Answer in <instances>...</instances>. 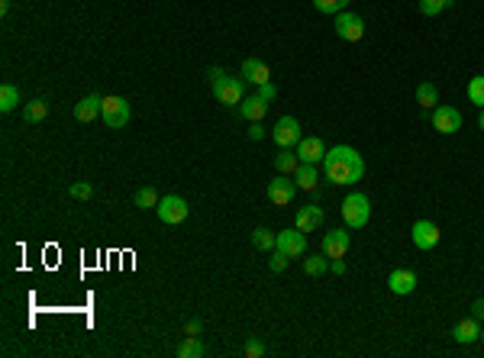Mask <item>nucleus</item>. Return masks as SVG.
Here are the masks:
<instances>
[{"label":"nucleus","instance_id":"nucleus-5","mask_svg":"<svg viewBox=\"0 0 484 358\" xmlns=\"http://www.w3.org/2000/svg\"><path fill=\"white\" fill-rule=\"evenodd\" d=\"M272 139L278 148H297V142L304 139V133H300V123H297L294 116H281L278 123H274L272 129Z\"/></svg>","mask_w":484,"mask_h":358},{"label":"nucleus","instance_id":"nucleus-30","mask_svg":"<svg viewBox=\"0 0 484 358\" xmlns=\"http://www.w3.org/2000/svg\"><path fill=\"white\" fill-rule=\"evenodd\" d=\"M158 201H162V197L155 194V188H139L136 190V207L139 210H152V207H158Z\"/></svg>","mask_w":484,"mask_h":358},{"label":"nucleus","instance_id":"nucleus-19","mask_svg":"<svg viewBox=\"0 0 484 358\" xmlns=\"http://www.w3.org/2000/svg\"><path fill=\"white\" fill-rule=\"evenodd\" d=\"M455 342H462V346H472V342H478L481 339V323L474 320V316H468V320H459L452 329Z\"/></svg>","mask_w":484,"mask_h":358},{"label":"nucleus","instance_id":"nucleus-33","mask_svg":"<svg viewBox=\"0 0 484 358\" xmlns=\"http://www.w3.org/2000/svg\"><path fill=\"white\" fill-rule=\"evenodd\" d=\"M287 262H291V255H285V252H281V249H278V252H274L272 258H268V268H272L274 274H281V271H285V268H287Z\"/></svg>","mask_w":484,"mask_h":358},{"label":"nucleus","instance_id":"nucleus-2","mask_svg":"<svg viewBox=\"0 0 484 358\" xmlns=\"http://www.w3.org/2000/svg\"><path fill=\"white\" fill-rule=\"evenodd\" d=\"M371 216V203L365 194H358V190H352V194H346V201H342V220H346L349 230H362L365 223H368Z\"/></svg>","mask_w":484,"mask_h":358},{"label":"nucleus","instance_id":"nucleus-28","mask_svg":"<svg viewBox=\"0 0 484 358\" xmlns=\"http://www.w3.org/2000/svg\"><path fill=\"white\" fill-rule=\"evenodd\" d=\"M468 100H472L478 110L484 107V74H474L472 81H468Z\"/></svg>","mask_w":484,"mask_h":358},{"label":"nucleus","instance_id":"nucleus-7","mask_svg":"<svg viewBox=\"0 0 484 358\" xmlns=\"http://www.w3.org/2000/svg\"><path fill=\"white\" fill-rule=\"evenodd\" d=\"M336 36L339 39H346V43H358L362 36H365V20L358 16V13H349V10H342L336 16Z\"/></svg>","mask_w":484,"mask_h":358},{"label":"nucleus","instance_id":"nucleus-21","mask_svg":"<svg viewBox=\"0 0 484 358\" xmlns=\"http://www.w3.org/2000/svg\"><path fill=\"white\" fill-rule=\"evenodd\" d=\"M45 116H49V100H43V97H36V100H30V104L23 107V123H43Z\"/></svg>","mask_w":484,"mask_h":358},{"label":"nucleus","instance_id":"nucleus-20","mask_svg":"<svg viewBox=\"0 0 484 358\" xmlns=\"http://www.w3.org/2000/svg\"><path fill=\"white\" fill-rule=\"evenodd\" d=\"M294 181H297V188L316 190L320 188V171H316V165H310V161H300V168L294 171Z\"/></svg>","mask_w":484,"mask_h":358},{"label":"nucleus","instance_id":"nucleus-27","mask_svg":"<svg viewBox=\"0 0 484 358\" xmlns=\"http://www.w3.org/2000/svg\"><path fill=\"white\" fill-rule=\"evenodd\" d=\"M304 271L310 274V278L327 274L329 271V258H327V255H307V258H304Z\"/></svg>","mask_w":484,"mask_h":358},{"label":"nucleus","instance_id":"nucleus-34","mask_svg":"<svg viewBox=\"0 0 484 358\" xmlns=\"http://www.w3.org/2000/svg\"><path fill=\"white\" fill-rule=\"evenodd\" d=\"M245 355H249V358H262L265 355V346L258 342V339H252V342L245 346Z\"/></svg>","mask_w":484,"mask_h":358},{"label":"nucleus","instance_id":"nucleus-24","mask_svg":"<svg viewBox=\"0 0 484 358\" xmlns=\"http://www.w3.org/2000/svg\"><path fill=\"white\" fill-rule=\"evenodd\" d=\"M16 107H20V87L3 85L0 87V113H13Z\"/></svg>","mask_w":484,"mask_h":358},{"label":"nucleus","instance_id":"nucleus-22","mask_svg":"<svg viewBox=\"0 0 484 358\" xmlns=\"http://www.w3.org/2000/svg\"><path fill=\"white\" fill-rule=\"evenodd\" d=\"M274 168H278V175H291V178H294V171L300 168V158H297V152H291V148H281V152L274 155Z\"/></svg>","mask_w":484,"mask_h":358},{"label":"nucleus","instance_id":"nucleus-1","mask_svg":"<svg viewBox=\"0 0 484 358\" xmlns=\"http://www.w3.org/2000/svg\"><path fill=\"white\" fill-rule=\"evenodd\" d=\"M323 171H327V181H333L339 188H349V184L362 181V175H365V158L358 155L352 146H333V148H327V155H323Z\"/></svg>","mask_w":484,"mask_h":358},{"label":"nucleus","instance_id":"nucleus-23","mask_svg":"<svg viewBox=\"0 0 484 358\" xmlns=\"http://www.w3.org/2000/svg\"><path fill=\"white\" fill-rule=\"evenodd\" d=\"M252 245L258 252H272V249H278V232L258 226V230H252Z\"/></svg>","mask_w":484,"mask_h":358},{"label":"nucleus","instance_id":"nucleus-16","mask_svg":"<svg viewBox=\"0 0 484 358\" xmlns=\"http://www.w3.org/2000/svg\"><path fill=\"white\" fill-rule=\"evenodd\" d=\"M323 155H327V146H323L320 136H304L297 142V158H300V161L316 165V161H323Z\"/></svg>","mask_w":484,"mask_h":358},{"label":"nucleus","instance_id":"nucleus-42","mask_svg":"<svg viewBox=\"0 0 484 358\" xmlns=\"http://www.w3.org/2000/svg\"><path fill=\"white\" fill-rule=\"evenodd\" d=\"M481 342H484V329H481Z\"/></svg>","mask_w":484,"mask_h":358},{"label":"nucleus","instance_id":"nucleus-38","mask_svg":"<svg viewBox=\"0 0 484 358\" xmlns=\"http://www.w3.org/2000/svg\"><path fill=\"white\" fill-rule=\"evenodd\" d=\"M329 268H333V274H339V278H342V274L349 271V268H346V262H342V258H333V262H329Z\"/></svg>","mask_w":484,"mask_h":358},{"label":"nucleus","instance_id":"nucleus-15","mask_svg":"<svg viewBox=\"0 0 484 358\" xmlns=\"http://www.w3.org/2000/svg\"><path fill=\"white\" fill-rule=\"evenodd\" d=\"M323 220H327V213H323V207L320 203H307V207H300L297 210V230L300 232H314L323 226Z\"/></svg>","mask_w":484,"mask_h":358},{"label":"nucleus","instance_id":"nucleus-41","mask_svg":"<svg viewBox=\"0 0 484 358\" xmlns=\"http://www.w3.org/2000/svg\"><path fill=\"white\" fill-rule=\"evenodd\" d=\"M478 126L484 129V107H481V113H478Z\"/></svg>","mask_w":484,"mask_h":358},{"label":"nucleus","instance_id":"nucleus-32","mask_svg":"<svg viewBox=\"0 0 484 358\" xmlns=\"http://www.w3.org/2000/svg\"><path fill=\"white\" fill-rule=\"evenodd\" d=\"M68 194H72L74 201H91V197H94V188H91L87 181H78V184L68 188Z\"/></svg>","mask_w":484,"mask_h":358},{"label":"nucleus","instance_id":"nucleus-18","mask_svg":"<svg viewBox=\"0 0 484 358\" xmlns=\"http://www.w3.org/2000/svg\"><path fill=\"white\" fill-rule=\"evenodd\" d=\"M236 110H239V116L245 120V123H262L265 113H268V100H262L258 94H255V97H245V100H242Z\"/></svg>","mask_w":484,"mask_h":358},{"label":"nucleus","instance_id":"nucleus-13","mask_svg":"<svg viewBox=\"0 0 484 358\" xmlns=\"http://www.w3.org/2000/svg\"><path fill=\"white\" fill-rule=\"evenodd\" d=\"M242 78H245V85L262 87L272 81V68H268L262 58H245V62H242Z\"/></svg>","mask_w":484,"mask_h":358},{"label":"nucleus","instance_id":"nucleus-36","mask_svg":"<svg viewBox=\"0 0 484 358\" xmlns=\"http://www.w3.org/2000/svg\"><path fill=\"white\" fill-rule=\"evenodd\" d=\"M249 139H252V142L265 139V126H262V123H249Z\"/></svg>","mask_w":484,"mask_h":358},{"label":"nucleus","instance_id":"nucleus-25","mask_svg":"<svg viewBox=\"0 0 484 358\" xmlns=\"http://www.w3.org/2000/svg\"><path fill=\"white\" fill-rule=\"evenodd\" d=\"M417 104H420L423 110H436V104H439V91H436V85L423 81V85L417 87Z\"/></svg>","mask_w":484,"mask_h":358},{"label":"nucleus","instance_id":"nucleus-14","mask_svg":"<svg viewBox=\"0 0 484 358\" xmlns=\"http://www.w3.org/2000/svg\"><path fill=\"white\" fill-rule=\"evenodd\" d=\"M100 110H104V97L87 94L74 104V120H78V123H94L97 116H100Z\"/></svg>","mask_w":484,"mask_h":358},{"label":"nucleus","instance_id":"nucleus-12","mask_svg":"<svg viewBox=\"0 0 484 358\" xmlns=\"http://www.w3.org/2000/svg\"><path fill=\"white\" fill-rule=\"evenodd\" d=\"M349 245H352V236H349L346 230H329L327 236H323V255H327L329 262H333V258H342V255L349 252Z\"/></svg>","mask_w":484,"mask_h":358},{"label":"nucleus","instance_id":"nucleus-11","mask_svg":"<svg viewBox=\"0 0 484 358\" xmlns=\"http://www.w3.org/2000/svg\"><path fill=\"white\" fill-rule=\"evenodd\" d=\"M278 249L285 255H291V258H300L307 252V232H300L297 226L294 230H281L278 232Z\"/></svg>","mask_w":484,"mask_h":358},{"label":"nucleus","instance_id":"nucleus-10","mask_svg":"<svg viewBox=\"0 0 484 358\" xmlns=\"http://www.w3.org/2000/svg\"><path fill=\"white\" fill-rule=\"evenodd\" d=\"M432 126L439 129L442 136H452V133H459L462 129V113L455 110V107H436L432 110Z\"/></svg>","mask_w":484,"mask_h":358},{"label":"nucleus","instance_id":"nucleus-31","mask_svg":"<svg viewBox=\"0 0 484 358\" xmlns=\"http://www.w3.org/2000/svg\"><path fill=\"white\" fill-rule=\"evenodd\" d=\"M449 3H452V0H420V13L423 16H439Z\"/></svg>","mask_w":484,"mask_h":358},{"label":"nucleus","instance_id":"nucleus-37","mask_svg":"<svg viewBox=\"0 0 484 358\" xmlns=\"http://www.w3.org/2000/svg\"><path fill=\"white\" fill-rule=\"evenodd\" d=\"M472 316H474V320H478V323H484V297H481V300H474V304H472Z\"/></svg>","mask_w":484,"mask_h":358},{"label":"nucleus","instance_id":"nucleus-6","mask_svg":"<svg viewBox=\"0 0 484 358\" xmlns=\"http://www.w3.org/2000/svg\"><path fill=\"white\" fill-rule=\"evenodd\" d=\"M100 120H104L110 129H123L129 123V104L123 100V97H104Z\"/></svg>","mask_w":484,"mask_h":358},{"label":"nucleus","instance_id":"nucleus-39","mask_svg":"<svg viewBox=\"0 0 484 358\" xmlns=\"http://www.w3.org/2000/svg\"><path fill=\"white\" fill-rule=\"evenodd\" d=\"M184 336H200V320H188V326H184Z\"/></svg>","mask_w":484,"mask_h":358},{"label":"nucleus","instance_id":"nucleus-29","mask_svg":"<svg viewBox=\"0 0 484 358\" xmlns=\"http://www.w3.org/2000/svg\"><path fill=\"white\" fill-rule=\"evenodd\" d=\"M349 3H352V0H314V7L320 13H327V16H339Z\"/></svg>","mask_w":484,"mask_h":358},{"label":"nucleus","instance_id":"nucleus-8","mask_svg":"<svg viewBox=\"0 0 484 358\" xmlns=\"http://www.w3.org/2000/svg\"><path fill=\"white\" fill-rule=\"evenodd\" d=\"M410 239H413V245H417L420 252H432V249L439 245V226H436V223H430V220L413 223Z\"/></svg>","mask_w":484,"mask_h":358},{"label":"nucleus","instance_id":"nucleus-40","mask_svg":"<svg viewBox=\"0 0 484 358\" xmlns=\"http://www.w3.org/2000/svg\"><path fill=\"white\" fill-rule=\"evenodd\" d=\"M223 78H226L223 68H210V85H217V81H223Z\"/></svg>","mask_w":484,"mask_h":358},{"label":"nucleus","instance_id":"nucleus-17","mask_svg":"<svg viewBox=\"0 0 484 358\" xmlns=\"http://www.w3.org/2000/svg\"><path fill=\"white\" fill-rule=\"evenodd\" d=\"M388 287L394 291V294H400V297L413 294V291H417V274H413L410 268H397V271L388 274Z\"/></svg>","mask_w":484,"mask_h":358},{"label":"nucleus","instance_id":"nucleus-26","mask_svg":"<svg viewBox=\"0 0 484 358\" xmlns=\"http://www.w3.org/2000/svg\"><path fill=\"white\" fill-rule=\"evenodd\" d=\"M204 352H207V348H204L200 336H184V342L178 346V358H200Z\"/></svg>","mask_w":484,"mask_h":358},{"label":"nucleus","instance_id":"nucleus-4","mask_svg":"<svg viewBox=\"0 0 484 358\" xmlns=\"http://www.w3.org/2000/svg\"><path fill=\"white\" fill-rule=\"evenodd\" d=\"M213 94H217V100L220 104H226V107H239L242 100H245V78H223V81H217L213 85Z\"/></svg>","mask_w":484,"mask_h":358},{"label":"nucleus","instance_id":"nucleus-9","mask_svg":"<svg viewBox=\"0 0 484 358\" xmlns=\"http://www.w3.org/2000/svg\"><path fill=\"white\" fill-rule=\"evenodd\" d=\"M297 194V181L291 175H278L274 181H268V201L278 203V207H285V203L294 201Z\"/></svg>","mask_w":484,"mask_h":358},{"label":"nucleus","instance_id":"nucleus-3","mask_svg":"<svg viewBox=\"0 0 484 358\" xmlns=\"http://www.w3.org/2000/svg\"><path fill=\"white\" fill-rule=\"evenodd\" d=\"M155 213H158V220H162V223L178 226V223L188 220L190 207H188V201H184V197H178V194H168V197H162V201H158Z\"/></svg>","mask_w":484,"mask_h":358},{"label":"nucleus","instance_id":"nucleus-35","mask_svg":"<svg viewBox=\"0 0 484 358\" xmlns=\"http://www.w3.org/2000/svg\"><path fill=\"white\" fill-rule=\"evenodd\" d=\"M258 97H262V100H274V97H278V87H274L272 81H268V85L258 87Z\"/></svg>","mask_w":484,"mask_h":358}]
</instances>
